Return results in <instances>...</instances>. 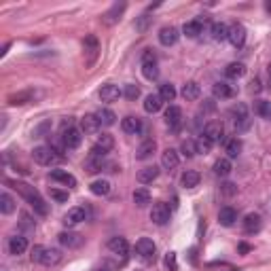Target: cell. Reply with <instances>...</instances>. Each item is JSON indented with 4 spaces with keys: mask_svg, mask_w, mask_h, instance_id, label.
<instances>
[{
    "mask_svg": "<svg viewBox=\"0 0 271 271\" xmlns=\"http://www.w3.org/2000/svg\"><path fill=\"white\" fill-rule=\"evenodd\" d=\"M7 184H11L13 189H15L28 204H30L32 208H34V212H38L40 216H47L49 214V206H47V202L40 197V193L32 187V184H28V182H21V180H9Z\"/></svg>",
    "mask_w": 271,
    "mask_h": 271,
    "instance_id": "6da1fadb",
    "label": "cell"
},
{
    "mask_svg": "<svg viewBox=\"0 0 271 271\" xmlns=\"http://www.w3.org/2000/svg\"><path fill=\"white\" fill-rule=\"evenodd\" d=\"M32 159L38 163V165H55V163H60L62 161V155L55 151L53 146H47V144H40L32 151Z\"/></svg>",
    "mask_w": 271,
    "mask_h": 271,
    "instance_id": "7a4b0ae2",
    "label": "cell"
},
{
    "mask_svg": "<svg viewBox=\"0 0 271 271\" xmlns=\"http://www.w3.org/2000/svg\"><path fill=\"white\" fill-rule=\"evenodd\" d=\"M62 142L66 149H79L81 142H83V132L79 127L72 125V121H64V127H62Z\"/></svg>",
    "mask_w": 271,
    "mask_h": 271,
    "instance_id": "3957f363",
    "label": "cell"
},
{
    "mask_svg": "<svg viewBox=\"0 0 271 271\" xmlns=\"http://www.w3.org/2000/svg\"><path fill=\"white\" fill-rule=\"evenodd\" d=\"M142 75L149 81H155L159 77V66H157V58L153 51H144L142 53Z\"/></svg>",
    "mask_w": 271,
    "mask_h": 271,
    "instance_id": "277c9868",
    "label": "cell"
},
{
    "mask_svg": "<svg viewBox=\"0 0 271 271\" xmlns=\"http://www.w3.org/2000/svg\"><path fill=\"white\" fill-rule=\"evenodd\" d=\"M155 241L153 239H149V237H140L138 241H136V254L140 256L144 263H151V261H155Z\"/></svg>",
    "mask_w": 271,
    "mask_h": 271,
    "instance_id": "5b68a950",
    "label": "cell"
},
{
    "mask_svg": "<svg viewBox=\"0 0 271 271\" xmlns=\"http://www.w3.org/2000/svg\"><path fill=\"white\" fill-rule=\"evenodd\" d=\"M83 49H85V64L87 66H93L97 55H100V42L93 34L85 36V42H83Z\"/></svg>",
    "mask_w": 271,
    "mask_h": 271,
    "instance_id": "8992f818",
    "label": "cell"
},
{
    "mask_svg": "<svg viewBox=\"0 0 271 271\" xmlns=\"http://www.w3.org/2000/svg\"><path fill=\"white\" fill-rule=\"evenodd\" d=\"M231 115H233V123H235V130L237 132H244V130H248V127H250V115H248L246 104L233 106Z\"/></svg>",
    "mask_w": 271,
    "mask_h": 271,
    "instance_id": "52a82bcc",
    "label": "cell"
},
{
    "mask_svg": "<svg viewBox=\"0 0 271 271\" xmlns=\"http://www.w3.org/2000/svg\"><path fill=\"white\" fill-rule=\"evenodd\" d=\"M229 42L235 47V49H241L244 47V42H246V28L241 26V23H231L229 26Z\"/></svg>",
    "mask_w": 271,
    "mask_h": 271,
    "instance_id": "ba28073f",
    "label": "cell"
},
{
    "mask_svg": "<svg viewBox=\"0 0 271 271\" xmlns=\"http://www.w3.org/2000/svg\"><path fill=\"white\" fill-rule=\"evenodd\" d=\"M151 220L155 223V225H165L167 220H169V206L167 204H163V202H159V204H155L153 206V210H151Z\"/></svg>",
    "mask_w": 271,
    "mask_h": 271,
    "instance_id": "9c48e42d",
    "label": "cell"
},
{
    "mask_svg": "<svg viewBox=\"0 0 271 271\" xmlns=\"http://www.w3.org/2000/svg\"><path fill=\"white\" fill-rule=\"evenodd\" d=\"M204 136L212 142H220L223 140V136H225V127H223V123H218V121H210L206 127H204Z\"/></svg>",
    "mask_w": 271,
    "mask_h": 271,
    "instance_id": "30bf717a",
    "label": "cell"
},
{
    "mask_svg": "<svg viewBox=\"0 0 271 271\" xmlns=\"http://www.w3.org/2000/svg\"><path fill=\"white\" fill-rule=\"evenodd\" d=\"M165 123H167V127L172 132H178L180 125H182V110L178 106H169L165 110Z\"/></svg>",
    "mask_w": 271,
    "mask_h": 271,
    "instance_id": "8fae6325",
    "label": "cell"
},
{
    "mask_svg": "<svg viewBox=\"0 0 271 271\" xmlns=\"http://www.w3.org/2000/svg\"><path fill=\"white\" fill-rule=\"evenodd\" d=\"M123 95V91L119 89V85H112V83H106L102 85V89H100V97H102V102H117V100Z\"/></svg>",
    "mask_w": 271,
    "mask_h": 271,
    "instance_id": "7c38bea8",
    "label": "cell"
},
{
    "mask_svg": "<svg viewBox=\"0 0 271 271\" xmlns=\"http://www.w3.org/2000/svg\"><path fill=\"white\" fill-rule=\"evenodd\" d=\"M108 250L112 252V254H117V256H121V259H125L127 256V252H130V244H127V239L125 237H110V241H108Z\"/></svg>",
    "mask_w": 271,
    "mask_h": 271,
    "instance_id": "4fadbf2b",
    "label": "cell"
},
{
    "mask_svg": "<svg viewBox=\"0 0 271 271\" xmlns=\"http://www.w3.org/2000/svg\"><path fill=\"white\" fill-rule=\"evenodd\" d=\"M125 9H127L125 3H121V5H119V3H117V5H112V7L104 13V15H102V21H104L106 26H115V23L121 19V15H123V11H125Z\"/></svg>",
    "mask_w": 271,
    "mask_h": 271,
    "instance_id": "5bb4252c",
    "label": "cell"
},
{
    "mask_svg": "<svg viewBox=\"0 0 271 271\" xmlns=\"http://www.w3.org/2000/svg\"><path fill=\"white\" fill-rule=\"evenodd\" d=\"M178 38H180V34H178V30H176L174 26H165V28H161V32H159V42H161L163 47H172V45H176Z\"/></svg>",
    "mask_w": 271,
    "mask_h": 271,
    "instance_id": "9a60e30c",
    "label": "cell"
},
{
    "mask_svg": "<svg viewBox=\"0 0 271 271\" xmlns=\"http://www.w3.org/2000/svg\"><path fill=\"white\" fill-rule=\"evenodd\" d=\"M100 121H97V117L95 115H85V117H81V132L83 134H89V136H93V134H97L100 132Z\"/></svg>",
    "mask_w": 271,
    "mask_h": 271,
    "instance_id": "2e32d148",
    "label": "cell"
},
{
    "mask_svg": "<svg viewBox=\"0 0 271 271\" xmlns=\"http://www.w3.org/2000/svg\"><path fill=\"white\" fill-rule=\"evenodd\" d=\"M58 239H60V244L66 246V248H79L83 244V235H79L75 231H62L58 235Z\"/></svg>",
    "mask_w": 271,
    "mask_h": 271,
    "instance_id": "e0dca14e",
    "label": "cell"
},
{
    "mask_svg": "<svg viewBox=\"0 0 271 271\" xmlns=\"http://www.w3.org/2000/svg\"><path fill=\"white\" fill-rule=\"evenodd\" d=\"M26 250H28V239L23 235H13V237H9V252L13 256H19Z\"/></svg>",
    "mask_w": 271,
    "mask_h": 271,
    "instance_id": "ac0fdd59",
    "label": "cell"
},
{
    "mask_svg": "<svg viewBox=\"0 0 271 271\" xmlns=\"http://www.w3.org/2000/svg\"><path fill=\"white\" fill-rule=\"evenodd\" d=\"M212 93L216 95V97H220V100H227V97L235 95V87H233V85H229L227 81H218V83H214Z\"/></svg>",
    "mask_w": 271,
    "mask_h": 271,
    "instance_id": "d6986e66",
    "label": "cell"
},
{
    "mask_svg": "<svg viewBox=\"0 0 271 271\" xmlns=\"http://www.w3.org/2000/svg\"><path fill=\"white\" fill-rule=\"evenodd\" d=\"M51 180H55V182H62V184H66V187H77V178L70 174V172H66V169H53L51 172Z\"/></svg>",
    "mask_w": 271,
    "mask_h": 271,
    "instance_id": "ffe728a7",
    "label": "cell"
},
{
    "mask_svg": "<svg viewBox=\"0 0 271 271\" xmlns=\"http://www.w3.org/2000/svg\"><path fill=\"white\" fill-rule=\"evenodd\" d=\"M42 265H47V267H55V265H60L62 263V252L58 248H45V252H42Z\"/></svg>",
    "mask_w": 271,
    "mask_h": 271,
    "instance_id": "44dd1931",
    "label": "cell"
},
{
    "mask_svg": "<svg viewBox=\"0 0 271 271\" xmlns=\"http://www.w3.org/2000/svg\"><path fill=\"white\" fill-rule=\"evenodd\" d=\"M83 220H85V210L83 208H70L66 212V216H64V225L66 227H75V225H79Z\"/></svg>",
    "mask_w": 271,
    "mask_h": 271,
    "instance_id": "7402d4cb",
    "label": "cell"
},
{
    "mask_svg": "<svg viewBox=\"0 0 271 271\" xmlns=\"http://www.w3.org/2000/svg\"><path fill=\"white\" fill-rule=\"evenodd\" d=\"M178 163H180L178 151H174V149L163 151V155H161V165H163L165 169H174V167H178Z\"/></svg>",
    "mask_w": 271,
    "mask_h": 271,
    "instance_id": "603a6c76",
    "label": "cell"
},
{
    "mask_svg": "<svg viewBox=\"0 0 271 271\" xmlns=\"http://www.w3.org/2000/svg\"><path fill=\"white\" fill-rule=\"evenodd\" d=\"M157 176H159V167H157V165H146V167H142L138 172V180L142 184H149V182L157 180Z\"/></svg>",
    "mask_w": 271,
    "mask_h": 271,
    "instance_id": "cb8c5ba5",
    "label": "cell"
},
{
    "mask_svg": "<svg viewBox=\"0 0 271 271\" xmlns=\"http://www.w3.org/2000/svg\"><path fill=\"white\" fill-rule=\"evenodd\" d=\"M182 97L184 100H189V102H195V100L202 95V89H199V85L195 81H189V83H184V87H182Z\"/></svg>",
    "mask_w": 271,
    "mask_h": 271,
    "instance_id": "d4e9b609",
    "label": "cell"
},
{
    "mask_svg": "<svg viewBox=\"0 0 271 271\" xmlns=\"http://www.w3.org/2000/svg\"><path fill=\"white\" fill-rule=\"evenodd\" d=\"M235 220H237V212L233 210V208H220V212H218V223L223 225V227H231V225H235Z\"/></svg>",
    "mask_w": 271,
    "mask_h": 271,
    "instance_id": "484cf974",
    "label": "cell"
},
{
    "mask_svg": "<svg viewBox=\"0 0 271 271\" xmlns=\"http://www.w3.org/2000/svg\"><path fill=\"white\" fill-rule=\"evenodd\" d=\"M261 216L259 214H254V212H250V214H246V218H244V231L246 233H256L261 229Z\"/></svg>",
    "mask_w": 271,
    "mask_h": 271,
    "instance_id": "4316f807",
    "label": "cell"
},
{
    "mask_svg": "<svg viewBox=\"0 0 271 271\" xmlns=\"http://www.w3.org/2000/svg\"><path fill=\"white\" fill-rule=\"evenodd\" d=\"M199 180H202V176H199L195 169H187L182 176H180V184L184 189H195L197 184H199Z\"/></svg>",
    "mask_w": 271,
    "mask_h": 271,
    "instance_id": "83f0119b",
    "label": "cell"
},
{
    "mask_svg": "<svg viewBox=\"0 0 271 271\" xmlns=\"http://www.w3.org/2000/svg\"><path fill=\"white\" fill-rule=\"evenodd\" d=\"M155 151H157V142H155V140H144V142H142V144L138 146L136 157H138V159H149V157H151Z\"/></svg>",
    "mask_w": 271,
    "mask_h": 271,
    "instance_id": "f1b7e54d",
    "label": "cell"
},
{
    "mask_svg": "<svg viewBox=\"0 0 271 271\" xmlns=\"http://www.w3.org/2000/svg\"><path fill=\"white\" fill-rule=\"evenodd\" d=\"M161 106H163V100L159 97V93H151V95H146V100H144V110L146 112H159L161 110Z\"/></svg>",
    "mask_w": 271,
    "mask_h": 271,
    "instance_id": "f546056e",
    "label": "cell"
},
{
    "mask_svg": "<svg viewBox=\"0 0 271 271\" xmlns=\"http://www.w3.org/2000/svg\"><path fill=\"white\" fill-rule=\"evenodd\" d=\"M121 127H123L125 134H138L142 130V121L138 117H125L121 121Z\"/></svg>",
    "mask_w": 271,
    "mask_h": 271,
    "instance_id": "4dcf8cb0",
    "label": "cell"
},
{
    "mask_svg": "<svg viewBox=\"0 0 271 271\" xmlns=\"http://www.w3.org/2000/svg\"><path fill=\"white\" fill-rule=\"evenodd\" d=\"M95 117H97L100 125H106V127L115 125V121H117V115H115V112H112L110 108H100V110L95 112Z\"/></svg>",
    "mask_w": 271,
    "mask_h": 271,
    "instance_id": "1f68e13d",
    "label": "cell"
},
{
    "mask_svg": "<svg viewBox=\"0 0 271 271\" xmlns=\"http://www.w3.org/2000/svg\"><path fill=\"white\" fill-rule=\"evenodd\" d=\"M32 97H34V91H19V93L9 95V104L11 106H21V104L32 102Z\"/></svg>",
    "mask_w": 271,
    "mask_h": 271,
    "instance_id": "d6a6232c",
    "label": "cell"
},
{
    "mask_svg": "<svg viewBox=\"0 0 271 271\" xmlns=\"http://www.w3.org/2000/svg\"><path fill=\"white\" fill-rule=\"evenodd\" d=\"M212 38L216 42L229 40V26H227V23H214L212 26Z\"/></svg>",
    "mask_w": 271,
    "mask_h": 271,
    "instance_id": "836d02e7",
    "label": "cell"
},
{
    "mask_svg": "<svg viewBox=\"0 0 271 271\" xmlns=\"http://www.w3.org/2000/svg\"><path fill=\"white\" fill-rule=\"evenodd\" d=\"M225 75L229 77V79H239V77L246 75V66L241 64V62H231L229 66L225 68Z\"/></svg>",
    "mask_w": 271,
    "mask_h": 271,
    "instance_id": "e575fe53",
    "label": "cell"
},
{
    "mask_svg": "<svg viewBox=\"0 0 271 271\" xmlns=\"http://www.w3.org/2000/svg\"><path fill=\"white\" fill-rule=\"evenodd\" d=\"M202 30H204V23L199 21V19H195V21H189V23H184V28H182V32L187 34L189 38H197L199 34H202Z\"/></svg>",
    "mask_w": 271,
    "mask_h": 271,
    "instance_id": "d590c367",
    "label": "cell"
},
{
    "mask_svg": "<svg viewBox=\"0 0 271 271\" xmlns=\"http://www.w3.org/2000/svg\"><path fill=\"white\" fill-rule=\"evenodd\" d=\"M89 191H91L93 195H97V197L108 195V193H110V182H108V180H93L91 187H89Z\"/></svg>",
    "mask_w": 271,
    "mask_h": 271,
    "instance_id": "8d00e7d4",
    "label": "cell"
},
{
    "mask_svg": "<svg viewBox=\"0 0 271 271\" xmlns=\"http://www.w3.org/2000/svg\"><path fill=\"white\" fill-rule=\"evenodd\" d=\"M231 161L227 159V157H223V159H218L216 163H214V174L216 176H229L231 174Z\"/></svg>",
    "mask_w": 271,
    "mask_h": 271,
    "instance_id": "74e56055",
    "label": "cell"
},
{
    "mask_svg": "<svg viewBox=\"0 0 271 271\" xmlns=\"http://www.w3.org/2000/svg\"><path fill=\"white\" fill-rule=\"evenodd\" d=\"M0 212L3 214L15 212V199H13L9 193H0Z\"/></svg>",
    "mask_w": 271,
    "mask_h": 271,
    "instance_id": "f35d334b",
    "label": "cell"
},
{
    "mask_svg": "<svg viewBox=\"0 0 271 271\" xmlns=\"http://www.w3.org/2000/svg\"><path fill=\"white\" fill-rule=\"evenodd\" d=\"M102 165H104V159H102V157H93V155H89V157H87V161H85V169H87L89 174L100 172V169H102Z\"/></svg>",
    "mask_w": 271,
    "mask_h": 271,
    "instance_id": "ab89813d",
    "label": "cell"
},
{
    "mask_svg": "<svg viewBox=\"0 0 271 271\" xmlns=\"http://www.w3.org/2000/svg\"><path fill=\"white\" fill-rule=\"evenodd\" d=\"M134 204H136L138 208L149 206V204H151V193H149L146 189H136V191H134Z\"/></svg>",
    "mask_w": 271,
    "mask_h": 271,
    "instance_id": "60d3db41",
    "label": "cell"
},
{
    "mask_svg": "<svg viewBox=\"0 0 271 271\" xmlns=\"http://www.w3.org/2000/svg\"><path fill=\"white\" fill-rule=\"evenodd\" d=\"M159 97L163 100V102H174V97H176L174 85L172 83H163L161 87H159Z\"/></svg>",
    "mask_w": 271,
    "mask_h": 271,
    "instance_id": "b9f144b4",
    "label": "cell"
},
{
    "mask_svg": "<svg viewBox=\"0 0 271 271\" xmlns=\"http://www.w3.org/2000/svg\"><path fill=\"white\" fill-rule=\"evenodd\" d=\"M225 151H227V155H229V159H235V157H239V153H241V140L239 138H231L229 142H227Z\"/></svg>",
    "mask_w": 271,
    "mask_h": 271,
    "instance_id": "7bdbcfd3",
    "label": "cell"
},
{
    "mask_svg": "<svg viewBox=\"0 0 271 271\" xmlns=\"http://www.w3.org/2000/svg\"><path fill=\"white\" fill-rule=\"evenodd\" d=\"M95 146H97V149H102L104 153H108L112 146H115V138H112L110 134H102V136H97Z\"/></svg>",
    "mask_w": 271,
    "mask_h": 271,
    "instance_id": "ee69618b",
    "label": "cell"
},
{
    "mask_svg": "<svg viewBox=\"0 0 271 271\" xmlns=\"http://www.w3.org/2000/svg\"><path fill=\"white\" fill-rule=\"evenodd\" d=\"M180 151L184 157H195L197 155V142L195 140H184L180 144Z\"/></svg>",
    "mask_w": 271,
    "mask_h": 271,
    "instance_id": "f6af8a7d",
    "label": "cell"
},
{
    "mask_svg": "<svg viewBox=\"0 0 271 271\" xmlns=\"http://www.w3.org/2000/svg\"><path fill=\"white\" fill-rule=\"evenodd\" d=\"M256 112H259L263 119L271 121V102H265V100H261V102L256 104Z\"/></svg>",
    "mask_w": 271,
    "mask_h": 271,
    "instance_id": "bcb514c9",
    "label": "cell"
},
{
    "mask_svg": "<svg viewBox=\"0 0 271 271\" xmlns=\"http://www.w3.org/2000/svg\"><path fill=\"white\" fill-rule=\"evenodd\" d=\"M123 95L127 100H136L140 95V87H138V85H134V83H127L125 87H123Z\"/></svg>",
    "mask_w": 271,
    "mask_h": 271,
    "instance_id": "7dc6e473",
    "label": "cell"
},
{
    "mask_svg": "<svg viewBox=\"0 0 271 271\" xmlns=\"http://www.w3.org/2000/svg\"><path fill=\"white\" fill-rule=\"evenodd\" d=\"M151 19H153V17H149V13L140 15L138 21H136V30H138V32H146V30H149V26H151Z\"/></svg>",
    "mask_w": 271,
    "mask_h": 271,
    "instance_id": "c3c4849f",
    "label": "cell"
},
{
    "mask_svg": "<svg viewBox=\"0 0 271 271\" xmlns=\"http://www.w3.org/2000/svg\"><path fill=\"white\" fill-rule=\"evenodd\" d=\"M212 146H214V144H212V142H210L206 136H202V138L197 140V153H208Z\"/></svg>",
    "mask_w": 271,
    "mask_h": 271,
    "instance_id": "681fc988",
    "label": "cell"
},
{
    "mask_svg": "<svg viewBox=\"0 0 271 271\" xmlns=\"http://www.w3.org/2000/svg\"><path fill=\"white\" fill-rule=\"evenodd\" d=\"M165 265H167V269H169V271H176V269H178V263H176V252H167V256H165Z\"/></svg>",
    "mask_w": 271,
    "mask_h": 271,
    "instance_id": "f907efd6",
    "label": "cell"
},
{
    "mask_svg": "<svg viewBox=\"0 0 271 271\" xmlns=\"http://www.w3.org/2000/svg\"><path fill=\"white\" fill-rule=\"evenodd\" d=\"M42 252H45V246H34L32 248V254H30V259L34 263H40L42 261Z\"/></svg>",
    "mask_w": 271,
    "mask_h": 271,
    "instance_id": "816d5d0a",
    "label": "cell"
},
{
    "mask_svg": "<svg viewBox=\"0 0 271 271\" xmlns=\"http://www.w3.org/2000/svg\"><path fill=\"white\" fill-rule=\"evenodd\" d=\"M220 191H223V195H235V193H237V184H233V182H225L223 187H220Z\"/></svg>",
    "mask_w": 271,
    "mask_h": 271,
    "instance_id": "f5cc1de1",
    "label": "cell"
},
{
    "mask_svg": "<svg viewBox=\"0 0 271 271\" xmlns=\"http://www.w3.org/2000/svg\"><path fill=\"white\" fill-rule=\"evenodd\" d=\"M19 225L23 227V229H28V231H32V229H34V223H32V218H30V216H28V214H26V212L21 214V223H19Z\"/></svg>",
    "mask_w": 271,
    "mask_h": 271,
    "instance_id": "db71d44e",
    "label": "cell"
},
{
    "mask_svg": "<svg viewBox=\"0 0 271 271\" xmlns=\"http://www.w3.org/2000/svg\"><path fill=\"white\" fill-rule=\"evenodd\" d=\"M51 197L55 199V202H68V193L58 191V189H51Z\"/></svg>",
    "mask_w": 271,
    "mask_h": 271,
    "instance_id": "11a10c76",
    "label": "cell"
},
{
    "mask_svg": "<svg viewBox=\"0 0 271 271\" xmlns=\"http://www.w3.org/2000/svg\"><path fill=\"white\" fill-rule=\"evenodd\" d=\"M250 91H252V93H259V91H261V81H259V79H254V81L250 83Z\"/></svg>",
    "mask_w": 271,
    "mask_h": 271,
    "instance_id": "9f6ffc18",
    "label": "cell"
},
{
    "mask_svg": "<svg viewBox=\"0 0 271 271\" xmlns=\"http://www.w3.org/2000/svg\"><path fill=\"white\" fill-rule=\"evenodd\" d=\"M93 271H112V269H110V267H106V265H102V267H95Z\"/></svg>",
    "mask_w": 271,
    "mask_h": 271,
    "instance_id": "6f0895ef",
    "label": "cell"
},
{
    "mask_svg": "<svg viewBox=\"0 0 271 271\" xmlns=\"http://www.w3.org/2000/svg\"><path fill=\"white\" fill-rule=\"evenodd\" d=\"M9 47H11V42H7V45L3 47V51H0V55H7V51H9Z\"/></svg>",
    "mask_w": 271,
    "mask_h": 271,
    "instance_id": "680465c9",
    "label": "cell"
},
{
    "mask_svg": "<svg viewBox=\"0 0 271 271\" xmlns=\"http://www.w3.org/2000/svg\"><path fill=\"white\" fill-rule=\"evenodd\" d=\"M267 72H269V79H271V64L267 66Z\"/></svg>",
    "mask_w": 271,
    "mask_h": 271,
    "instance_id": "91938a15",
    "label": "cell"
}]
</instances>
